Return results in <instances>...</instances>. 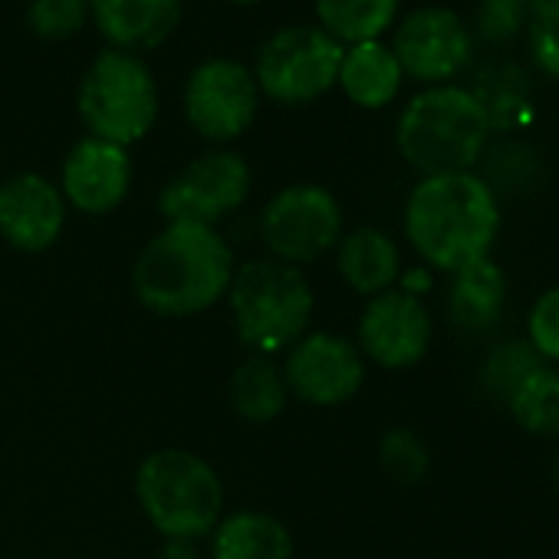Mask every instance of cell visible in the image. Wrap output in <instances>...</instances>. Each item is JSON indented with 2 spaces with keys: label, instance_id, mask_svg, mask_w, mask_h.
Masks as SVG:
<instances>
[{
  "label": "cell",
  "instance_id": "44dd1931",
  "mask_svg": "<svg viewBox=\"0 0 559 559\" xmlns=\"http://www.w3.org/2000/svg\"><path fill=\"white\" fill-rule=\"evenodd\" d=\"M227 399L240 421L270 425L284 415V408L290 402V389H287L284 369H280L270 356H250L230 372Z\"/></svg>",
  "mask_w": 559,
  "mask_h": 559
},
{
  "label": "cell",
  "instance_id": "7c38bea8",
  "mask_svg": "<svg viewBox=\"0 0 559 559\" xmlns=\"http://www.w3.org/2000/svg\"><path fill=\"white\" fill-rule=\"evenodd\" d=\"M280 369H284L290 399L310 408H340L366 385V359L359 346L326 330L300 336Z\"/></svg>",
  "mask_w": 559,
  "mask_h": 559
},
{
  "label": "cell",
  "instance_id": "484cf974",
  "mask_svg": "<svg viewBox=\"0 0 559 559\" xmlns=\"http://www.w3.org/2000/svg\"><path fill=\"white\" fill-rule=\"evenodd\" d=\"M90 24V0H31L27 27L47 44L73 40Z\"/></svg>",
  "mask_w": 559,
  "mask_h": 559
},
{
  "label": "cell",
  "instance_id": "e575fe53",
  "mask_svg": "<svg viewBox=\"0 0 559 559\" xmlns=\"http://www.w3.org/2000/svg\"><path fill=\"white\" fill-rule=\"evenodd\" d=\"M556 477H559V464H556Z\"/></svg>",
  "mask_w": 559,
  "mask_h": 559
},
{
  "label": "cell",
  "instance_id": "1f68e13d",
  "mask_svg": "<svg viewBox=\"0 0 559 559\" xmlns=\"http://www.w3.org/2000/svg\"><path fill=\"white\" fill-rule=\"evenodd\" d=\"M155 559H204V556H201L198 546L188 543V539H165L162 549L155 552Z\"/></svg>",
  "mask_w": 559,
  "mask_h": 559
},
{
  "label": "cell",
  "instance_id": "cb8c5ba5",
  "mask_svg": "<svg viewBox=\"0 0 559 559\" xmlns=\"http://www.w3.org/2000/svg\"><path fill=\"white\" fill-rule=\"evenodd\" d=\"M467 90L477 96V103L484 106L493 129L513 126L530 106V83L520 73V67H513V63L487 67V73Z\"/></svg>",
  "mask_w": 559,
  "mask_h": 559
},
{
  "label": "cell",
  "instance_id": "3957f363",
  "mask_svg": "<svg viewBox=\"0 0 559 559\" xmlns=\"http://www.w3.org/2000/svg\"><path fill=\"white\" fill-rule=\"evenodd\" d=\"M493 126L467 86H425L412 96L395 126L399 155L421 175L474 171L490 145Z\"/></svg>",
  "mask_w": 559,
  "mask_h": 559
},
{
  "label": "cell",
  "instance_id": "6da1fadb",
  "mask_svg": "<svg viewBox=\"0 0 559 559\" xmlns=\"http://www.w3.org/2000/svg\"><path fill=\"white\" fill-rule=\"evenodd\" d=\"M237 260L217 227L165 224L135 257L132 294L165 320L207 313L227 297Z\"/></svg>",
  "mask_w": 559,
  "mask_h": 559
},
{
  "label": "cell",
  "instance_id": "277c9868",
  "mask_svg": "<svg viewBox=\"0 0 559 559\" xmlns=\"http://www.w3.org/2000/svg\"><path fill=\"white\" fill-rule=\"evenodd\" d=\"M227 307L237 340L253 356H276L307 336L317 297L300 266L273 257L247 260L234 270Z\"/></svg>",
  "mask_w": 559,
  "mask_h": 559
},
{
  "label": "cell",
  "instance_id": "5bb4252c",
  "mask_svg": "<svg viewBox=\"0 0 559 559\" xmlns=\"http://www.w3.org/2000/svg\"><path fill=\"white\" fill-rule=\"evenodd\" d=\"M132 175L135 168L129 148L86 135L67 152L57 185L67 207L90 217H103L129 198Z\"/></svg>",
  "mask_w": 559,
  "mask_h": 559
},
{
  "label": "cell",
  "instance_id": "f1b7e54d",
  "mask_svg": "<svg viewBox=\"0 0 559 559\" xmlns=\"http://www.w3.org/2000/svg\"><path fill=\"white\" fill-rule=\"evenodd\" d=\"M526 343L543 362H559V287L543 290L526 313Z\"/></svg>",
  "mask_w": 559,
  "mask_h": 559
},
{
  "label": "cell",
  "instance_id": "4316f807",
  "mask_svg": "<svg viewBox=\"0 0 559 559\" xmlns=\"http://www.w3.org/2000/svg\"><path fill=\"white\" fill-rule=\"evenodd\" d=\"M379 464H382V471L392 480H399V484H418V480H425L431 457H428L425 441L415 431L392 428L379 441Z\"/></svg>",
  "mask_w": 559,
  "mask_h": 559
},
{
  "label": "cell",
  "instance_id": "4fadbf2b",
  "mask_svg": "<svg viewBox=\"0 0 559 559\" xmlns=\"http://www.w3.org/2000/svg\"><path fill=\"white\" fill-rule=\"evenodd\" d=\"M435 336L431 313L425 300L395 290H385L372 297L359 317V353L366 362H376L379 369L402 372L418 366L428 356Z\"/></svg>",
  "mask_w": 559,
  "mask_h": 559
},
{
  "label": "cell",
  "instance_id": "e0dca14e",
  "mask_svg": "<svg viewBox=\"0 0 559 559\" xmlns=\"http://www.w3.org/2000/svg\"><path fill=\"white\" fill-rule=\"evenodd\" d=\"M336 270L349 290L372 300L385 290H395L405 266L392 234L382 227H356L336 243Z\"/></svg>",
  "mask_w": 559,
  "mask_h": 559
},
{
  "label": "cell",
  "instance_id": "30bf717a",
  "mask_svg": "<svg viewBox=\"0 0 559 559\" xmlns=\"http://www.w3.org/2000/svg\"><path fill=\"white\" fill-rule=\"evenodd\" d=\"M253 175L243 155L211 148L191 158L158 194L165 224H207L217 227L227 214L240 211L250 198Z\"/></svg>",
  "mask_w": 559,
  "mask_h": 559
},
{
  "label": "cell",
  "instance_id": "836d02e7",
  "mask_svg": "<svg viewBox=\"0 0 559 559\" xmlns=\"http://www.w3.org/2000/svg\"><path fill=\"white\" fill-rule=\"evenodd\" d=\"M227 4H237V8H250V4H260V0H227Z\"/></svg>",
  "mask_w": 559,
  "mask_h": 559
},
{
  "label": "cell",
  "instance_id": "7a4b0ae2",
  "mask_svg": "<svg viewBox=\"0 0 559 559\" xmlns=\"http://www.w3.org/2000/svg\"><path fill=\"white\" fill-rule=\"evenodd\" d=\"M500 230V201L477 171L428 175L408 191L405 237L431 273H457L484 257Z\"/></svg>",
  "mask_w": 559,
  "mask_h": 559
},
{
  "label": "cell",
  "instance_id": "52a82bcc",
  "mask_svg": "<svg viewBox=\"0 0 559 559\" xmlns=\"http://www.w3.org/2000/svg\"><path fill=\"white\" fill-rule=\"evenodd\" d=\"M343 44L317 24L284 27L260 47L253 80L260 96L280 106H310L336 90Z\"/></svg>",
  "mask_w": 559,
  "mask_h": 559
},
{
  "label": "cell",
  "instance_id": "ffe728a7",
  "mask_svg": "<svg viewBox=\"0 0 559 559\" xmlns=\"http://www.w3.org/2000/svg\"><path fill=\"white\" fill-rule=\"evenodd\" d=\"M214 559H294L290 526L266 510L221 516L211 539Z\"/></svg>",
  "mask_w": 559,
  "mask_h": 559
},
{
  "label": "cell",
  "instance_id": "ba28073f",
  "mask_svg": "<svg viewBox=\"0 0 559 559\" xmlns=\"http://www.w3.org/2000/svg\"><path fill=\"white\" fill-rule=\"evenodd\" d=\"M260 234L273 260L290 266L317 263L320 257L333 253L346 234L343 204L323 185H287L266 201L260 214Z\"/></svg>",
  "mask_w": 559,
  "mask_h": 559
},
{
  "label": "cell",
  "instance_id": "d6a6232c",
  "mask_svg": "<svg viewBox=\"0 0 559 559\" xmlns=\"http://www.w3.org/2000/svg\"><path fill=\"white\" fill-rule=\"evenodd\" d=\"M513 4H520L523 11H530V8H536V4H543V0H513Z\"/></svg>",
  "mask_w": 559,
  "mask_h": 559
},
{
  "label": "cell",
  "instance_id": "603a6c76",
  "mask_svg": "<svg viewBox=\"0 0 559 559\" xmlns=\"http://www.w3.org/2000/svg\"><path fill=\"white\" fill-rule=\"evenodd\" d=\"M510 415L539 438H559V372L539 366L507 399Z\"/></svg>",
  "mask_w": 559,
  "mask_h": 559
},
{
  "label": "cell",
  "instance_id": "8fae6325",
  "mask_svg": "<svg viewBox=\"0 0 559 559\" xmlns=\"http://www.w3.org/2000/svg\"><path fill=\"white\" fill-rule=\"evenodd\" d=\"M405 76L425 86H444L461 76L474 60V34L451 8H415L395 27L389 40Z\"/></svg>",
  "mask_w": 559,
  "mask_h": 559
},
{
  "label": "cell",
  "instance_id": "9c48e42d",
  "mask_svg": "<svg viewBox=\"0 0 559 559\" xmlns=\"http://www.w3.org/2000/svg\"><path fill=\"white\" fill-rule=\"evenodd\" d=\"M260 86L253 70L230 57H211L198 63L185 83V119L204 142L224 148L250 132L260 116Z\"/></svg>",
  "mask_w": 559,
  "mask_h": 559
},
{
  "label": "cell",
  "instance_id": "9a60e30c",
  "mask_svg": "<svg viewBox=\"0 0 559 559\" xmlns=\"http://www.w3.org/2000/svg\"><path fill=\"white\" fill-rule=\"evenodd\" d=\"M60 185L40 171H21L0 185V237L21 253L50 250L67 227Z\"/></svg>",
  "mask_w": 559,
  "mask_h": 559
},
{
  "label": "cell",
  "instance_id": "d4e9b609",
  "mask_svg": "<svg viewBox=\"0 0 559 559\" xmlns=\"http://www.w3.org/2000/svg\"><path fill=\"white\" fill-rule=\"evenodd\" d=\"M543 366V359L533 353V346L526 340H507L497 343L484 362H480V389L493 399H500L507 405V399L513 395V389Z\"/></svg>",
  "mask_w": 559,
  "mask_h": 559
},
{
  "label": "cell",
  "instance_id": "2e32d148",
  "mask_svg": "<svg viewBox=\"0 0 559 559\" xmlns=\"http://www.w3.org/2000/svg\"><path fill=\"white\" fill-rule=\"evenodd\" d=\"M181 11V0H90V24L109 50L142 57L175 34Z\"/></svg>",
  "mask_w": 559,
  "mask_h": 559
},
{
  "label": "cell",
  "instance_id": "8992f818",
  "mask_svg": "<svg viewBox=\"0 0 559 559\" xmlns=\"http://www.w3.org/2000/svg\"><path fill=\"white\" fill-rule=\"evenodd\" d=\"M76 109L93 139L132 148L155 129L162 96L148 63L139 53L106 47L80 80Z\"/></svg>",
  "mask_w": 559,
  "mask_h": 559
},
{
  "label": "cell",
  "instance_id": "4dcf8cb0",
  "mask_svg": "<svg viewBox=\"0 0 559 559\" xmlns=\"http://www.w3.org/2000/svg\"><path fill=\"white\" fill-rule=\"evenodd\" d=\"M431 284H435V273L428 270V266H408V270H402V276H399V290L402 294H408V297H425L428 290H431Z\"/></svg>",
  "mask_w": 559,
  "mask_h": 559
},
{
  "label": "cell",
  "instance_id": "f546056e",
  "mask_svg": "<svg viewBox=\"0 0 559 559\" xmlns=\"http://www.w3.org/2000/svg\"><path fill=\"white\" fill-rule=\"evenodd\" d=\"M523 27H526V11L513 4V0H480L474 11V31L484 44L503 47L513 37H520Z\"/></svg>",
  "mask_w": 559,
  "mask_h": 559
},
{
  "label": "cell",
  "instance_id": "ac0fdd59",
  "mask_svg": "<svg viewBox=\"0 0 559 559\" xmlns=\"http://www.w3.org/2000/svg\"><path fill=\"white\" fill-rule=\"evenodd\" d=\"M405 73L385 40L353 44L343 50L336 90L359 109H385L399 99Z\"/></svg>",
  "mask_w": 559,
  "mask_h": 559
},
{
  "label": "cell",
  "instance_id": "7402d4cb",
  "mask_svg": "<svg viewBox=\"0 0 559 559\" xmlns=\"http://www.w3.org/2000/svg\"><path fill=\"white\" fill-rule=\"evenodd\" d=\"M317 27L343 47L382 40L402 14V0H317Z\"/></svg>",
  "mask_w": 559,
  "mask_h": 559
},
{
  "label": "cell",
  "instance_id": "5b68a950",
  "mask_svg": "<svg viewBox=\"0 0 559 559\" xmlns=\"http://www.w3.org/2000/svg\"><path fill=\"white\" fill-rule=\"evenodd\" d=\"M135 500L165 539H201L224 516V484L211 461L185 448H162L135 471Z\"/></svg>",
  "mask_w": 559,
  "mask_h": 559
},
{
  "label": "cell",
  "instance_id": "d6986e66",
  "mask_svg": "<svg viewBox=\"0 0 559 559\" xmlns=\"http://www.w3.org/2000/svg\"><path fill=\"white\" fill-rule=\"evenodd\" d=\"M503 307H507V276L490 257L451 273L448 317L457 330L490 333L500 323Z\"/></svg>",
  "mask_w": 559,
  "mask_h": 559
},
{
  "label": "cell",
  "instance_id": "83f0119b",
  "mask_svg": "<svg viewBox=\"0 0 559 559\" xmlns=\"http://www.w3.org/2000/svg\"><path fill=\"white\" fill-rule=\"evenodd\" d=\"M523 34L533 67L543 76L559 80V0H543V4L530 8Z\"/></svg>",
  "mask_w": 559,
  "mask_h": 559
}]
</instances>
